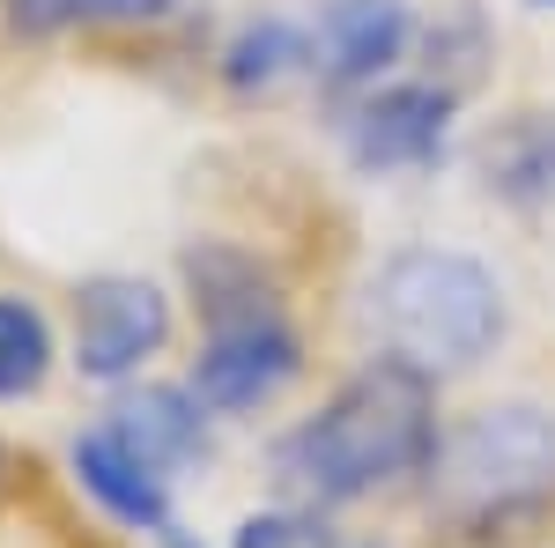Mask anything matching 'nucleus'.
<instances>
[{
	"label": "nucleus",
	"mask_w": 555,
	"mask_h": 548,
	"mask_svg": "<svg viewBox=\"0 0 555 548\" xmlns=\"http://www.w3.org/2000/svg\"><path fill=\"white\" fill-rule=\"evenodd\" d=\"M104 422L127 437L141 460L164 467V474L185 467L201 445H208V408H201V393H193V385H141V393H127Z\"/></svg>",
	"instance_id": "obj_9"
},
{
	"label": "nucleus",
	"mask_w": 555,
	"mask_h": 548,
	"mask_svg": "<svg viewBox=\"0 0 555 548\" xmlns=\"http://www.w3.org/2000/svg\"><path fill=\"white\" fill-rule=\"evenodd\" d=\"M171 341V296L149 275H96L75 290V371L96 385L133 379Z\"/></svg>",
	"instance_id": "obj_5"
},
{
	"label": "nucleus",
	"mask_w": 555,
	"mask_h": 548,
	"mask_svg": "<svg viewBox=\"0 0 555 548\" xmlns=\"http://www.w3.org/2000/svg\"><path fill=\"white\" fill-rule=\"evenodd\" d=\"M437 379L408 356H378L356 379L304 416L274 445V482L304 505H356L371 489H392L408 474H429L437 460Z\"/></svg>",
	"instance_id": "obj_1"
},
{
	"label": "nucleus",
	"mask_w": 555,
	"mask_h": 548,
	"mask_svg": "<svg viewBox=\"0 0 555 548\" xmlns=\"http://www.w3.org/2000/svg\"><path fill=\"white\" fill-rule=\"evenodd\" d=\"M52 371V327L30 296H0V400L38 393Z\"/></svg>",
	"instance_id": "obj_12"
},
{
	"label": "nucleus",
	"mask_w": 555,
	"mask_h": 548,
	"mask_svg": "<svg viewBox=\"0 0 555 548\" xmlns=\"http://www.w3.org/2000/svg\"><path fill=\"white\" fill-rule=\"evenodd\" d=\"M429 505L467 534H489V526H512V519L555 505V416L533 400L467 416L452 437H437Z\"/></svg>",
	"instance_id": "obj_3"
},
{
	"label": "nucleus",
	"mask_w": 555,
	"mask_h": 548,
	"mask_svg": "<svg viewBox=\"0 0 555 548\" xmlns=\"http://www.w3.org/2000/svg\"><path fill=\"white\" fill-rule=\"evenodd\" d=\"M311 67H319V44L304 38L297 23H282V15L245 23V30L230 38V52H222V75H230L237 97H274V89L304 82Z\"/></svg>",
	"instance_id": "obj_11"
},
{
	"label": "nucleus",
	"mask_w": 555,
	"mask_h": 548,
	"mask_svg": "<svg viewBox=\"0 0 555 548\" xmlns=\"http://www.w3.org/2000/svg\"><path fill=\"white\" fill-rule=\"evenodd\" d=\"M371 319H378L392 356H408L415 371L444 379V371H474L504 341V290L467 253L408 245V253H392L378 267Z\"/></svg>",
	"instance_id": "obj_2"
},
{
	"label": "nucleus",
	"mask_w": 555,
	"mask_h": 548,
	"mask_svg": "<svg viewBox=\"0 0 555 548\" xmlns=\"http://www.w3.org/2000/svg\"><path fill=\"white\" fill-rule=\"evenodd\" d=\"M297 371H304V348L282 319V304L274 311H237V319H208V341L193 356V393L215 416H253Z\"/></svg>",
	"instance_id": "obj_4"
},
{
	"label": "nucleus",
	"mask_w": 555,
	"mask_h": 548,
	"mask_svg": "<svg viewBox=\"0 0 555 548\" xmlns=\"http://www.w3.org/2000/svg\"><path fill=\"white\" fill-rule=\"evenodd\" d=\"M481 170H489V193H504L518 208L548 201L555 193V112H512L481 141Z\"/></svg>",
	"instance_id": "obj_10"
},
{
	"label": "nucleus",
	"mask_w": 555,
	"mask_h": 548,
	"mask_svg": "<svg viewBox=\"0 0 555 548\" xmlns=\"http://www.w3.org/2000/svg\"><path fill=\"white\" fill-rule=\"evenodd\" d=\"M408 38H415L408 0H334L319 23V82L378 89V75L408 52Z\"/></svg>",
	"instance_id": "obj_8"
},
{
	"label": "nucleus",
	"mask_w": 555,
	"mask_h": 548,
	"mask_svg": "<svg viewBox=\"0 0 555 548\" xmlns=\"http://www.w3.org/2000/svg\"><path fill=\"white\" fill-rule=\"evenodd\" d=\"M452 112H460V89L452 82H392L371 89L356 112H348V164L385 178V170H429L444 156V133H452Z\"/></svg>",
	"instance_id": "obj_6"
},
{
	"label": "nucleus",
	"mask_w": 555,
	"mask_h": 548,
	"mask_svg": "<svg viewBox=\"0 0 555 548\" xmlns=\"http://www.w3.org/2000/svg\"><path fill=\"white\" fill-rule=\"evenodd\" d=\"M230 548H348L319 511H253L237 534H230Z\"/></svg>",
	"instance_id": "obj_14"
},
{
	"label": "nucleus",
	"mask_w": 555,
	"mask_h": 548,
	"mask_svg": "<svg viewBox=\"0 0 555 548\" xmlns=\"http://www.w3.org/2000/svg\"><path fill=\"white\" fill-rule=\"evenodd\" d=\"M75 474H82V489L96 505L112 511L119 526L133 534H156L164 548H178V519H171V474L156 460H141L127 437L112 430V422H96L75 437Z\"/></svg>",
	"instance_id": "obj_7"
},
{
	"label": "nucleus",
	"mask_w": 555,
	"mask_h": 548,
	"mask_svg": "<svg viewBox=\"0 0 555 548\" xmlns=\"http://www.w3.org/2000/svg\"><path fill=\"white\" fill-rule=\"evenodd\" d=\"M533 8H555V0H533Z\"/></svg>",
	"instance_id": "obj_15"
},
{
	"label": "nucleus",
	"mask_w": 555,
	"mask_h": 548,
	"mask_svg": "<svg viewBox=\"0 0 555 548\" xmlns=\"http://www.w3.org/2000/svg\"><path fill=\"white\" fill-rule=\"evenodd\" d=\"M178 0H8V15H15V30H96V23H156V15H171Z\"/></svg>",
	"instance_id": "obj_13"
}]
</instances>
